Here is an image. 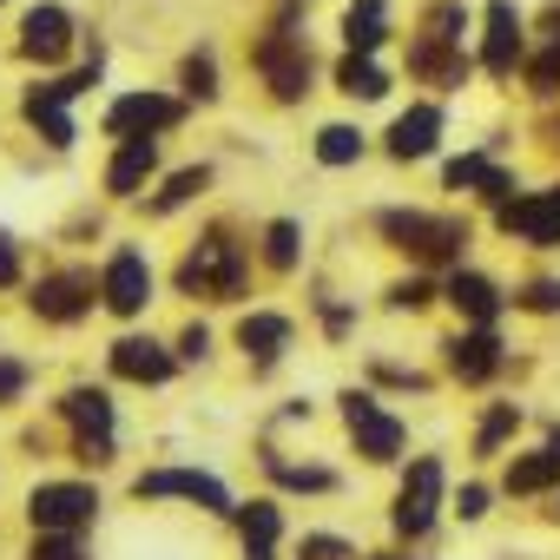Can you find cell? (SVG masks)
<instances>
[{
    "label": "cell",
    "instance_id": "2e32d148",
    "mask_svg": "<svg viewBox=\"0 0 560 560\" xmlns=\"http://www.w3.org/2000/svg\"><path fill=\"white\" fill-rule=\"evenodd\" d=\"M409 73H422L429 86H462V80H468V54H462V40L422 34L416 54H409Z\"/></svg>",
    "mask_w": 560,
    "mask_h": 560
},
{
    "label": "cell",
    "instance_id": "8d00e7d4",
    "mask_svg": "<svg viewBox=\"0 0 560 560\" xmlns=\"http://www.w3.org/2000/svg\"><path fill=\"white\" fill-rule=\"evenodd\" d=\"M514 304H521V311H540V317H547V311H560V284H553V277H540V284H527V291H521Z\"/></svg>",
    "mask_w": 560,
    "mask_h": 560
},
{
    "label": "cell",
    "instance_id": "d590c367",
    "mask_svg": "<svg viewBox=\"0 0 560 560\" xmlns=\"http://www.w3.org/2000/svg\"><path fill=\"white\" fill-rule=\"evenodd\" d=\"M527 86H534V93H560V40L527 67Z\"/></svg>",
    "mask_w": 560,
    "mask_h": 560
},
{
    "label": "cell",
    "instance_id": "f35d334b",
    "mask_svg": "<svg viewBox=\"0 0 560 560\" xmlns=\"http://www.w3.org/2000/svg\"><path fill=\"white\" fill-rule=\"evenodd\" d=\"M21 389H27V370H21L14 357H0V402H14Z\"/></svg>",
    "mask_w": 560,
    "mask_h": 560
},
{
    "label": "cell",
    "instance_id": "484cf974",
    "mask_svg": "<svg viewBox=\"0 0 560 560\" xmlns=\"http://www.w3.org/2000/svg\"><path fill=\"white\" fill-rule=\"evenodd\" d=\"M389 34V0H350V14H343V40L350 54H376Z\"/></svg>",
    "mask_w": 560,
    "mask_h": 560
},
{
    "label": "cell",
    "instance_id": "8992f818",
    "mask_svg": "<svg viewBox=\"0 0 560 560\" xmlns=\"http://www.w3.org/2000/svg\"><path fill=\"white\" fill-rule=\"evenodd\" d=\"M343 422H350L363 462H396V455H402V422H396L370 389H350V396H343Z\"/></svg>",
    "mask_w": 560,
    "mask_h": 560
},
{
    "label": "cell",
    "instance_id": "7a4b0ae2",
    "mask_svg": "<svg viewBox=\"0 0 560 560\" xmlns=\"http://www.w3.org/2000/svg\"><path fill=\"white\" fill-rule=\"evenodd\" d=\"M178 291H185V298H211V304L244 298V250H237L224 231H211V237L178 264Z\"/></svg>",
    "mask_w": 560,
    "mask_h": 560
},
{
    "label": "cell",
    "instance_id": "f1b7e54d",
    "mask_svg": "<svg viewBox=\"0 0 560 560\" xmlns=\"http://www.w3.org/2000/svg\"><path fill=\"white\" fill-rule=\"evenodd\" d=\"M298 237H304V231H298L291 218L264 224V264H270V270H291V264H298Z\"/></svg>",
    "mask_w": 560,
    "mask_h": 560
},
{
    "label": "cell",
    "instance_id": "8fae6325",
    "mask_svg": "<svg viewBox=\"0 0 560 560\" xmlns=\"http://www.w3.org/2000/svg\"><path fill=\"white\" fill-rule=\"evenodd\" d=\"M100 298H106V311H119V317H139V311L152 304V270H145L139 250H113V257H106Z\"/></svg>",
    "mask_w": 560,
    "mask_h": 560
},
{
    "label": "cell",
    "instance_id": "ba28073f",
    "mask_svg": "<svg viewBox=\"0 0 560 560\" xmlns=\"http://www.w3.org/2000/svg\"><path fill=\"white\" fill-rule=\"evenodd\" d=\"M93 80H100V60H93L86 73H73V80L34 86V93H27V106H21V113H27V126H40V139L67 152V145H73V119H67V100H80V93H86Z\"/></svg>",
    "mask_w": 560,
    "mask_h": 560
},
{
    "label": "cell",
    "instance_id": "60d3db41",
    "mask_svg": "<svg viewBox=\"0 0 560 560\" xmlns=\"http://www.w3.org/2000/svg\"><path fill=\"white\" fill-rule=\"evenodd\" d=\"M0 284H21V257H14V237H0Z\"/></svg>",
    "mask_w": 560,
    "mask_h": 560
},
{
    "label": "cell",
    "instance_id": "d4e9b609",
    "mask_svg": "<svg viewBox=\"0 0 560 560\" xmlns=\"http://www.w3.org/2000/svg\"><path fill=\"white\" fill-rule=\"evenodd\" d=\"M237 527H244V560H277V534H284V514H277L270 501L237 508Z\"/></svg>",
    "mask_w": 560,
    "mask_h": 560
},
{
    "label": "cell",
    "instance_id": "603a6c76",
    "mask_svg": "<svg viewBox=\"0 0 560 560\" xmlns=\"http://www.w3.org/2000/svg\"><path fill=\"white\" fill-rule=\"evenodd\" d=\"M442 178H448V191H481V198H494V205H501V198L514 191V178H508V172H501L494 159H481V152L455 159V165H448Z\"/></svg>",
    "mask_w": 560,
    "mask_h": 560
},
{
    "label": "cell",
    "instance_id": "9a60e30c",
    "mask_svg": "<svg viewBox=\"0 0 560 560\" xmlns=\"http://www.w3.org/2000/svg\"><path fill=\"white\" fill-rule=\"evenodd\" d=\"M481 67L494 80H508L521 67V14H514V0H494L488 8V40H481Z\"/></svg>",
    "mask_w": 560,
    "mask_h": 560
},
{
    "label": "cell",
    "instance_id": "4dcf8cb0",
    "mask_svg": "<svg viewBox=\"0 0 560 560\" xmlns=\"http://www.w3.org/2000/svg\"><path fill=\"white\" fill-rule=\"evenodd\" d=\"M205 185H211V172H205V165H191V172H178V178H165V191H159V198H152V211H159V218H165V211H178V205H185V198H198V191H205Z\"/></svg>",
    "mask_w": 560,
    "mask_h": 560
},
{
    "label": "cell",
    "instance_id": "30bf717a",
    "mask_svg": "<svg viewBox=\"0 0 560 560\" xmlns=\"http://www.w3.org/2000/svg\"><path fill=\"white\" fill-rule=\"evenodd\" d=\"M494 224L521 244H560V185L547 191H527V198H501L494 205Z\"/></svg>",
    "mask_w": 560,
    "mask_h": 560
},
{
    "label": "cell",
    "instance_id": "ac0fdd59",
    "mask_svg": "<svg viewBox=\"0 0 560 560\" xmlns=\"http://www.w3.org/2000/svg\"><path fill=\"white\" fill-rule=\"evenodd\" d=\"M172 370H178L172 350L152 343V337H119L113 343V376H126V383H165Z\"/></svg>",
    "mask_w": 560,
    "mask_h": 560
},
{
    "label": "cell",
    "instance_id": "e0dca14e",
    "mask_svg": "<svg viewBox=\"0 0 560 560\" xmlns=\"http://www.w3.org/2000/svg\"><path fill=\"white\" fill-rule=\"evenodd\" d=\"M448 370H455L462 383H488V376L501 370V337H494L488 324H475V330H462V337L448 343Z\"/></svg>",
    "mask_w": 560,
    "mask_h": 560
},
{
    "label": "cell",
    "instance_id": "1f68e13d",
    "mask_svg": "<svg viewBox=\"0 0 560 560\" xmlns=\"http://www.w3.org/2000/svg\"><path fill=\"white\" fill-rule=\"evenodd\" d=\"M27 560H86V547H80V534H54V527H40V540L27 547Z\"/></svg>",
    "mask_w": 560,
    "mask_h": 560
},
{
    "label": "cell",
    "instance_id": "7402d4cb",
    "mask_svg": "<svg viewBox=\"0 0 560 560\" xmlns=\"http://www.w3.org/2000/svg\"><path fill=\"white\" fill-rule=\"evenodd\" d=\"M152 172H159V145H152V139H126L119 159L106 165V191H113V198H132Z\"/></svg>",
    "mask_w": 560,
    "mask_h": 560
},
{
    "label": "cell",
    "instance_id": "9c48e42d",
    "mask_svg": "<svg viewBox=\"0 0 560 560\" xmlns=\"http://www.w3.org/2000/svg\"><path fill=\"white\" fill-rule=\"evenodd\" d=\"M132 494H139V501L178 494V501H198V508H211V514H237L231 488H224L218 475H198V468H152V475H139V481H132Z\"/></svg>",
    "mask_w": 560,
    "mask_h": 560
},
{
    "label": "cell",
    "instance_id": "ab89813d",
    "mask_svg": "<svg viewBox=\"0 0 560 560\" xmlns=\"http://www.w3.org/2000/svg\"><path fill=\"white\" fill-rule=\"evenodd\" d=\"M455 508H462V521H481V514H488V488H481V481H468Z\"/></svg>",
    "mask_w": 560,
    "mask_h": 560
},
{
    "label": "cell",
    "instance_id": "74e56055",
    "mask_svg": "<svg viewBox=\"0 0 560 560\" xmlns=\"http://www.w3.org/2000/svg\"><path fill=\"white\" fill-rule=\"evenodd\" d=\"M429 298H435V291L422 284V277H409V284H396V291H389V304H396V311H422Z\"/></svg>",
    "mask_w": 560,
    "mask_h": 560
},
{
    "label": "cell",
    "instance_id": "6da1fadb",
    "mask_svg": "<svg viewBox=\"0 0 560 560\" xmlns=\"http://www.w3.org/2000/svg\"><path fill=\"white\" fill-rule=\"evenodd\" d=\"M383 237L396 250H409L416 264H462L468 224L462 218H442V211H383Z\"/></svg>",
    "mask_w": 560,
    "mask_h": 560
},
{
    "label": "cell",
    "instance_id": "f546056e",
    "mask_svg": "<svg viewBox=\"0 0 560 560\" xmlns=\"http://www.w3.org/2000/svg\"><path fill=\"white\" fill-rule=\"evenodd\" d=\"M317 159H324V165L363 159V132H357V126H324V132H317Z\"/></svg>",
    "mask_w": 560,
    "mask_h": 560
},
{
    "label": "cell",
    "instance_id": "4fadbf2b",
    "mask_svg": "<svg viewBox=\"0 0 560 560\" xmlns=\"http://www.w3.org/2000/svg\"><path fill=\"white\" fill-rule=\"evenodd\" d=\"M178 100H165V93H126L113 113H106V132L113 139H152V132H165V126H178Z\"/></svg>",
    "mask_w": 560,
    "mask_h": 560
},
{
    "label": "cell",
    "instance_id": "cb8c5ba5",
    "mask_svg": "<svg viewBox=\"0 0 560 560\" xmlns=\"http://www.w3.org/2000/svg\"><path fill=\"white\" fill-rule=\"evenodd\" d=\"M560 481V429L547 435V448H534V455H521L514 468H508V494H540V488H553Z\"/></svg>",
    "mask_w": 560,
    "mask_h": 560
},
{
    "label": "cell",
    "instance_id": "d6a6232c",
    "mask_svg": "<svg viewBox=\"0 0 560 560\" xmlns=\"http://www.w3.org/2000/svg\"><path fill=\"white\" fill-rule=\"evenodd\" d=\"M264 468L284 481V488H304V494H324V488H330V468H291V462H277V455H270Z\"/></svg>",
    "mask_w": 560,
    "mask_h": 560
},
{
    "label": "cell",
    "instance_id": "52a82bcc",
    "mask_svg": "<svg viewBox=\"0 0 560 560\" xmlns=\"http://www.w3.org/2000/svg\"><path fill=\"white\" fill-rule=\"evenodd\" d=\"M27 514H34V527L80 534V527H93V514H100V494H93L86 481H40V488L27 494Z\"/></svg>",
    "mask_w": 560,
    "mask_h": 560
},
{
    "label": "cell",
    "instance_id": "3957f363",
    "mask_svg": "<svg viewBox=\"0 0 560 560\" xmlns=\"http://www.w3.org/2000/svg\"><path fill=\"white\" fill-rule=\"evenodd\" d=\"M250 67L264 73V86L277 100H304L311 93V47L291 34V27H270L257 47H250Z\"/></svg>",
    "mask_w": 560,
    "mask_h": 560
},
{
    "label": "cell",
    "instance_id": "277c9868",
    "mask_svg": "<svg viewBox=\"0 0 560 560\" xmlns=\"http://www.w3.org/2000/svg\"><path fill=\"white\" fill-rule=\"evenodd\" d=\"M435 514H442V462H435V455H422V462H409V475H402V488H396L389 521H396V534H402V540H422V534L435 527Z\"/></svg>",
    "mask_w": 560,
    "mask_h": 560
},
{
    "label": "cell",
    "instance_id": "83f0119b",
    "mask_svg": "<svg viewBox=\"0 0 560 560\" xmlns=\"http://www.w3.org/2000/svg\"><path fill=\"white\" fill-rule=\"evenodd\" d=\"M514 429H521V409H514V402H494V409L481 416V429H475V455H494Z\"/></svg>",
    "mask_w": 560,
    "mask_h": 560
},
{
    "label": "cell",
    "instance_id": "5bb4252c",
    "mask_svg": "<svg viewBox=\"0 0 560 560\" xmlns=\"http://www.w3.org/2000/svg\"><path fill=\"white\" fill-rule=\"evenodd\" d=\"M67 47H73V14H67V8H34V14L21 21V54H27V60L54 67V60H67Z\"/></svg>",
    "mask_w": 560,
    "mask_h": 560
},
{
    "label": "cell",
    "instance_id": "e575fe53",
    "mask_svg": "<svg viewBox=\"0 0 560 560\" xmlns=\"http://www.w3.org/2000/svg\"><path fill=\"white\" fill-rule=\"evenodd\" d=\"M298 560H357V547H350V540H337V534H304Z\"/></svg>",
    "mask_w": 560,
    "mask_h": 560
},
{
    "label": "cell",
    "instance_id": "ffe728a7",
    "mask_svg": "<svg viewBox=\"0 0 560 560\" xmlns=\"http://www.w3.org/2000/svg\"><path fill=\"white\" fill-rule=\"evenodd\" d=\"M448 304H455V311H462L468 324H494L508 298H501V291L488 284L481 270H455V277H448Z\"/></svg>",
    "mask_w": 560,
    "mask_h": 560
},
{
    "label": "cell",
    "instance_id": "4316f807",
    "mask_svg": "<svg viewBox=\"0 0 560 560\" xmlns=\"http://www.w3.org/2000/svg\"><path fill=\"white\" fill-rule=\"evenodd\" d=\"M337 86H343L350 100H383V93H389V73H383L370 54H343V67H337Z\"/></svg>",
    "mask_w": 560,
    "mask_h": 560
},
{
    "label": "cell",
    "instance_id": "5b68a950",
    "mask_svg": "<svg viewBox=\"0 0 560 560\" xmlns=\"http://www.w3.org/2000/svg\"><path fill=\"white\" fill-rule=\"evenodd\" d=\"M60 416H67V429H73V448H80V462H113V402H106V389H67L60 396Z\"/></svg>",
    "mask_w": 560,
    "mask_h": 560
},
{
    "label": "cell",
    "instance_id": "836d02e7",
    "mask_svg": "<svg viewBox=\"0 0 560 560\" xmlns=\"http://www.w3.org/2000/svg\"><path fill=\"white\" fill-rule=\"evenodd\" d=\"M185 93H191V100H218V67H211V54H191V60H185Z\"/></svg>",
    "mask_w": 560,
    "mask_h": 560
},
{
    "label": "cell",
    "instance_id": "44dd1931",
    "mask_svg": "<svg viewBox=\"0 0 560 560\" xmlns=\"http://www.w3.org/2000/svg\"><path fill=\"white\" fill-rule=\"evenodd\" d=\"M237 343H244V357L250 363H277V357H284L291 350V317H270V311H257V317H244L237 324Z\"/></svg>",
    "mask_w": 560,
    "mask_h": 560
},
{
    "label": "cell",
    "instance_id": "7c38bea8",
    "mask_svg": "<svg viewBox=\"0 0 560 560\" xmlns=\"http://www.w3.org/2000/svg\"><path fill=\"white\" fill-rule=\"evenodd\" d=\"M27 304H34V317H47V324H80V317L93 311V270H54V277H40Z\"/></svg>",
    "mask_w": 560,
    "mask_h": 560
},
{
    "label": "cell",
    "instance_id": "b9f144b4",
    "mask_svg": "<svg viewBox=\"0 0 560 560\" xmlns=\"http://www.w3.org/2000/svg\"><path fill=\"white\" fill-rule=\"evenodd\" d=\"M178 350H185V357H205V350H211V337H205V324H191V330L178 337Z\"/></svg>",
    "mask_w": 560,
    "mask_h": 560
},
{
    "label": "cell",
    "instance_id": "7bdbcfd3",
    "mask_svg": "<svg viewBox=\"0 0 560 560\" xmlns=\"http://www.w3.org/2000/svg\"><path fill=\"white\" fill-rule=\"evenodd\" d=\"M383 560H402V553H383Z\"/></svg>",
    "mask_w": 560,
    "mask_h": 560
},
{
    "label": "cell",
    "instance_id": "d6986e66",
    "mask_svg": "<svg viewBox=\"0 0 560 560\" xmlns=\"http://www.w3.org/2000/svg\"><path fill=\"white\" fill-rule=\"evenodd\" d=\"M435 139H442V106H409L389 126V159H429Z\"/></svg>",
    "mask_w": 560,
    "mask_h": 560
}]
</instances>
